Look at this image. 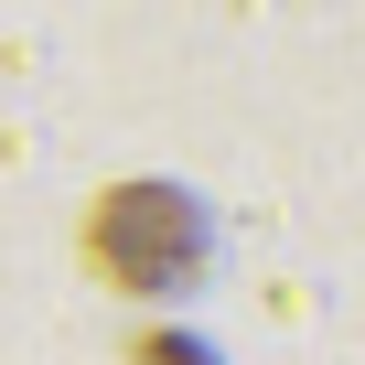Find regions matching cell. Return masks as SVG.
Segmentation results:
<instances>
[{
    "instance_id": "7a4b0ae2",
    "label": "cell",
    "mask_w": 365,
    "mask_h": 365,
    "mask_svg": "<svg viewBox=\"0 0 365 365\" xmlns=\"http://www.w3.org/2000/svg\"><path fill=\"white\" fill-rule=\"evenodd\" d=\"M129 354H140V365H215L205 344H182V333H129Z\"/></svg>"
},
{
    "instance_id": "6da1fadb",
    "label": "cell",
    "mask_w": 365,
    "mask_h": 365,
    "mask_svg": "<svg viewBox=\"0 0 365 365\" xmlns=\"http://www.w3.org/2000/svg\"><path fill=\"white\" fill-rule=\"evenodd\" d=\"M86 269L129 301H172V290H194L215 237H205V205L182 194V182H108V194L86 205Z\"/></svg>"
}]
</instances>
